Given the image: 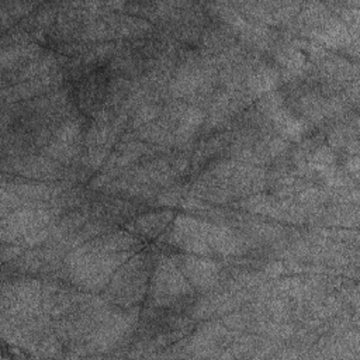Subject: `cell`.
<instances>
[{"instance_id": "1", "label": "cell", "mask_w": 360, "mask_h": 360, "mask_svg": "<svg viewBox=\"0 0 360 360\" xmlns=\"http://www.w3.org/2000/svg\"><path fill=\"white\" fill-rule=\"evenodd\" d=\"M191 292L193 287L180 271L177 260L162 257L150 283V304L155 307H170Z\"/></svg>"}, {"instance_id": "2", "label": "cell", "mask_w": 360, "mask_h": 360, "mask_svg": "<svg viewBox=\"0 0 360 360\" xmlns=\"http://www.w3.org/2000/svg\"><path fill=\"white\" fill-rule=\"evenodd\" d=\"M146 278L148 266L145 257L139 255L118 267L110 280L107 294L122 305L135 304L145 295Z\"/></svg>"}, {"instance_id": "3", "label": "cell", "mask_w": 360, "mask_h": 360, "mask_svg": "<svg viewBox=\"0 0 360 360\" xmlns=\"http://www.w3.org/2000/svg\"><path fill=\"white\" fill-rule=\"evenodd\" d=\"M52 219L49 210L42 207H21L11 212L10 217H3L1 236L3 240H17L28 238L46 226Z\"/></svg>"}, {"instance_id": "4", "label": "cell", "mask_w": 360, "mask_h": 360, "mask_svg": "<svg viewBox=\"0 0 360 360\" xmlns=\"http://www.w3.org/2000/svg\"><path fill=\"white\" fill-rule=\"evenodd\" d=\"M134 314H125V312H117L111 314L103 318V322L94 329L93 335L90 336V346L94 349H111L115 346L131 329V326L135 322Z\"/></svg>"}, {"instance_id": "5", "label": "cell", "mask_w": 360, "mask_h": 360, "mask_svg": "<svg viewBox=\"0 0 360 360\" xmlns=\"http://www.w3.org/2000/svg\"><path fill=\"white\" fill-rule=\"evenodd\" d=\"M177 263L190 284H193L200 291H207L212 288L218 281L219 266L214 260L197 257L193 255H184Z\"/></svg>"}, {"instance_id": "6", "label": "cell", "mask_w": 360, "mask_h": 360, "mask_svg": "<svg viewBox=\"0 0 360 360\" xmlns=\"http://www.w3.org/2000/svg\"><path fill=\"white\" fill-rule=\"evenodd\" d=\"M79 138H80V122L77 120H70L62 124L56 129L53 139L46 148V153L51 158L68 162L79 150L77 148Z\"/></svg>"}, {"instance_id": "7", "label": "cell", "mask_w": 360, "mask_h": 360, "mask_svg": "<svg viewBox=\"0 0 360 360\" xmlns=\"http://www.w3.org/2000/svg\"><path fill=\"white\" fill-rule=\"evenodd\" d=\"M266 112L281 135L291 139H300L304 134V124L297 120L288 110H285L280 101H273V97L266 98Z\"/></svg>"}, {"instance_id": "8", "label": "cell", "mask_w": 360, "mask_h": 360, "mask_svg": "<svg viewBox=\"0 0 360 360\" xmlns=\"http://www.w3.org/2000/svg\"><path fill=\"white\" fill-rule=\"evenodd\" d=\"M278 79V73L277 70H274L273 68L269 66H262L259 69H256L249 80H248V87L255 91L256 94L262 93V91H269L271 90Z\"/></svg>"}, {"instance_id": "9", "label": "cell", "mask_w": 360, "mask_h": 360, "mask_svg": "<svg viewBox=\"0 0 360 360\" xmlns=\"http://www.w3.org/2000/svg\"><path fill=\"white\" fill-rule=\"evenodd\" d=\"M170 219V212H152L135 221V231L143 235H156Z\"/></svg>"}, {"instance_id": "10", "label": "cell", "mask_w": 360, "mask_h": 360, "mask_svg": "<svg viewBox=\"0 0 360 360\" xmlns=\"http://www.w3.org/2000/svg\"><path fill=\"white\" fill-rule=\"evenodd\" d=\"M309 163L312 167H315L316 170H323V169H328V167H332L335 165V155L333 152L330 150V148L328 146H321L318 148L311 159H309Z\"/></svg>"}, {"instance_id": "11", "label": "cell", "mask_w": 360, "mask_h": 360, "mask_svg": "<svg viewBox=\"0 0 360 360\" xmlns=\"http://www.w3.org/2000/svg\"><path fill=\"white\" fill-rule=\"evenodd\" d=\"M277 58L280 62H283L287 68H300L304 63L302 53L294 48H284L280 49L277 53Z\"/></svg>"}, {"instance_id": "12", "label": "cell", "mask_w": 360, "mask_h": 360, "mask_svg": "<svg viewBox=\"0 0 360 360\" xmlns=\"http://www.w3.org/2000/svg\"><path fill=\"white\" fill-rule=\"evenodd\" d=\"M347 169H349V172H350V173L357 174V169H359V159H357L356 156L349 158V160H347Z\"/></svg>"}]
</instances>
